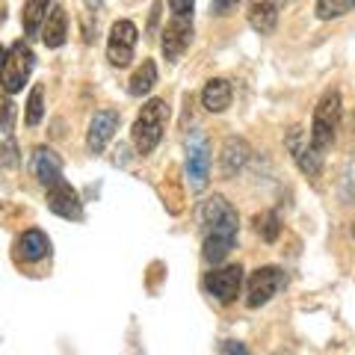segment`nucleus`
<instances>
[{"mask_svg": "<svg viewBox=\"0 0 355 355\" xmlns=\"http://www.w3.org/2000/svg\"><path fill=\"white\" fill-rule=\"evenodd\" d=\"M51 3L53 0H24V15H21V21H24L27 36H39L42 33L44 18L51 12Z\"/></svg>", "mask_w": 355, "mask_h": 355, "instance_id": "obj_19", "label": "nucleus"}, {"mask_svg": "<svg viewBox=\"0 0 355 355\" xmlns=\"http://www.w3.org/2000/svg\"><path fill=\"white\" fill-rule=\"evenodd\" d=\"M205 287L214 293L222 305L234 302L240 296V287H243V266L240 263H231V266H222V270L207 272Z\"/></svg>", "mask_w": 355, "mask_h": 355, "instance_id": "obj_9", "label": "nucleus"}, {"mask_svg": "<svg viewBox=\"0 0 355 355\" xmlns=\"http://www.w3.org/2000/svg\"><path fill=\"white\" fill-rule=\"evenodd\" d=\"M169 9H172V15H178V18H193L196 0H169Z\"/></svg>", "mask_w": 355, "mask_h": 355, "instance_id": "obj_26", "label": "nucleus"}, {"mask_svg": "<svg viewBox=\"0 0 355 355\" xmlns=\"http://www.w3.org/2000/svg\"><path fill=\"white\" fill-rule=\"evenodd\" d=\"M65 36H69V15H65L62 6H51L48 18L42 24V42L44 48H62Z\"/></svg>", "mask_w": 355, "mask_h": 355, "instance_id": "obj_18", "label": "nucleus"}, {"mask_svg": "<svg viewBox=\"0 0 355 355\" xmlns=\"http://www.w3.org/2000/svg\"><path fill=\"white\" fill-rule=\"evenodd\" d=\"M12 121H15V104L6 95H0V133H9Z\"/></svg>", "mask_w": 355, "mask_h": 355, "instance_id": "obj_25", "label": "nucleus"}, {"mask_svg": "<svg viewBox=\"0 0 355 355\" xmlns=\"http://www.w3.org/2000/svg\"><path fill=\"white\" fill-rule=\"evenodd\" d=\"M12 166H18V146L9 133H3L0 137V169H12Z\"/></svg>", "mask_w": 355, "mask_h": 355, "instance_id": "obj_24", "label": "nucleus"}, {"mask_svg": "<svg viewBox=\"0 0 355 355\" xmlns=\"http://www.w3.org/2000/svg\"><path fill=\"white\" fill-rule=\"evenodd\" d=\"M198 225H202V254L207 263H222L237 246L240 219L222 196H210L198 207Z\"/></svg>", "mask_w": 355, "mask_h": 355, "instance_id": "obj_1", "label": "nucleus"}, {"mask_svg": "<svg viewBox=\"0 0 355 355\" xmlns=\"http://www.w3.org/2000/svg\"><path fill=\"white\" fill-rule=\"evenodd\" d=\"M190 42H193V18L172 15V21L163 30V57L169 62H178L181 53L190 48Z\"/></svg>", "mask_w": 355, "mask_h": 355, "instance_id": "obj_11", "label": "nucleus"}, {"mask_svg": "<svg viewBox=\"0 0 355 355\" xmlns=\"http://www.w3.org/2000/svg\"><path fill=\"white\" fill-rule=\"evenodd\" d=\"M48 254H51V240L44 231L30 228L18 237V258L24 263H39V261L48 258Z\"/></svg>", "mask_w": 355, "mask_h": 355, "instance_id": "obj_16", "label": "nucleus"}, {"mask_svg": "<svg viewBox=\"0 0 355 355\" xmlns=\"http://www.w3.org/2000/svg\"><path fill=\"white\" fill-rule=\"evenodd\" d=\"M249 142L246 139H240V137H228L225 139V146H222V154H219V169L225 178H234L243 166L249 163Z\"/></svg>", "mask_w": 355, "mask_h": 355, "instance_id": "obj_14", "label": "nucleus"}, {"mask_svg": "<svg viewBox=\"0 0 355 355\" xmlns=\"http://www.w3.org/2000/svg\"><path fill=\"white\" fill-rule=\"evenodd\" d=\"M166 121H169V104L163 98H151V101L142 104L137 121H133V130H130L133 146H137L139 154H151L160 146Z\"/></svg>", "mask_w": 355, "mask_h": 355, "instance_id": "obj_2", "label": "nucleus"}, {"mask_svg": "<svg viewBox=\"0 0 355 355\" xmlns=\"http://www.w3.org/2000/svg\"><path fill=\"white\" fill-rule=\"evenodd\" d=\"M42 116H44V86H42V83H36V86L30 89L24 119H27V125H30V128H36L39 121H42Z\"/></svg>", "mask_w": 355, "mask_h": 355, "instance_id": "obj_22", "label": "nucleus"}, {"mask_svg": "<svg viewBox=\"0 0 355 355\" xmlns=\"http://www.w3.org/2000/svg\"><path fill=\"white\" fill-rule=\"evenodd\" d=\"M3 60H6V51H3V48H0V65H3Z\"/></svg>", "mask_w": 355, "mask_h": 355, "instance_id": "obj_30", "label": "nucleus"}, {"mask_svg": "<svg viewBox=\"0 0 355 355\" xmlns=\"http://www.w3.org/2000/svg\"><path fill=\"white\" fill-rule=\"evenodd\" d=\"M340 128V92L329 89L314 107V121H311V142L320 154H326L331 148V142L338 137Z\"/></svg>", "mask_w": 355, "mask_h": 355, "instance_id": "obj_3", "label": "nucleus"}, {"mask_svg": "<svg viewBox=\"0 0 355 355\" xmlns=\"http://www.w3.org/2000/svg\"><path fill=\"white\" fill-rule=\"evenodd\" d=\"M187 178H190L193 190H205L210 178V146L205 133H190L187 139Z\"/></svg>", "mask_w": 355, "mask_h": 355, "instance_id": "obj_8", "label": "nucleus"}, {"mask_svg": "<svg viewBox=\"0 0 355 355\" xmlns=\"http://www.w3.org/2000/svg\"><path fill=\"white\" fill-rule=\"evenodd\" d=\"M249 24L254 33L270 36L279 27V0H249Z\"/></svg>", "mask_w": 355, "mask_h": 355, "instance_id": "obj_15", "label": "nucleus"}, {"mask_svg": "<svg viewBox=\"0 0 355 355\" xmlns=\"http://www.w3.org/2000/svg\"><path fill=\"white\" fill-rule=\"evenodd\" d=\"M48 210L57 214L62 219H83V205H80V196L69 181H57L48 187Z\"/></svg>", "mask_w": 355, "mask_h": 355, "instance_id": "obj_10", "label": "nucleus"}, {"mask_svg": "<svg viewBox=\"0 0 355 355\" xmlns=\"http://www.w3.org/2000/svg\"><path fill=\"white\" fill-rule=\"evenodd\" d=\"M30 169H33V175H36V181L44 184V187L62 181V160L57 157V151H53V148H44L42 146V148L33 151Z\"/></svg>", "mask_w": 355, "mask_h": 355, "instance_id": "obj_13", "label": "nucleus"}, {"mask_svg": "<svg viewBox=\"0 0 355 355\" xmlns=\"http://www.w3.org/2000/svg\"><path fill=\"white\" fill-rule=\"evenodd\" d=\"M139 42V30L133 21H116L107 36V60L113 69H128L133 62V51Z\"/></svg>", "mask_w": 355, "mask_h": 355, "instance_id": "obj_5", "label": "nucleus"}, {"mask_svg": "<svg viewBox=\"0 0 355 355\" xmlns=\"http://www.w3.org/2000/svg\"><path fill=\"white\" fill-rule=\"evenodd\" d=\"M237 3L240 0H210V9H214V15H228Z\"/></svg>", "mask_w": 355, "mask_h": 355, "instance_id": "obj_27", "label": "nucleus"}, {"mask_svg": "<svg viewBox=\"0 0 355 355\" xmlns=\"http://www.w3.org/2000/svg\"><path fill=\"white\" fill-rule=\"evenodd\" d=\"M355 9V0H317L314 12L320 21H331V18H340Z\"/></svg>", "mask_w": 355, "mask_h": 355, "instance_id": "obj_21", "label": "nucleus"}, {"mask_svg": "<svg viewBox=\"0 0 355 355\" xmlns=\"http://www.w3.org/2000/svg\"><path fill=\"white\" fill-rule=\"evenodd\" d=\"M119 110H98L89 121V130H86V148L92 154H101L107 148V142L113 139V133L119 130Z\"/></svg>", "mask_w": 355, "mask_h": 355, "instance_id": "obj_12", "label": "nucleus"}, {"mask_svg": "<svg viewBox=\"0 0 355 355\" xmlns=\"http://www.w3.org/2000/svg\"><path fill=\"white\" fill-rule=\"evenodd\" d=\"M284 146H287V151H291L293 163L299 166V172L308 175V178L320 175V169H323V154L314 148L311 133H305L299 125H293L291 130H287V137H284Z\"/></svg>", "mask_w": 355, "mask_h": 355, "instance_id": "obj_6", "label": "nucleus"}, {"mask_svg": "<svg viewBox=\"0 0 355 355\" xmlns=\"http://www.w3.org/2000/svg\"><path fill=\"white\" fill-rule=\"evenodd\" d=\"M254 228H258V234L266 240V243H275L282 234V222H279V214H272V210H266V214L254 216Z\"/></svg>", "mask_w": 355, "mask_h": 355, "instance_id": "obj_23", "label": "nucleus"}, {"mask_svg": "<svg viewBox=\"0 0 355 355\" xmlns=\"http://www.w3.org/2000/svg\"><path fill=\"white\" fill-rule=\"evenodd\" d=\"M219 352H246V347H243V343H237V340H225L219 347Z\"/></svg>", "mask_w": 355, "mask_h": 355, "instance_id": "obj_28", "label": "nucleus"}, {"mask_svg": "<svg viewBox=\"0 0 355 355\" xmlns=\"http://www.w3.org/2000/svg\"><path fill=\"white\" fill-rule=\"evenodd\" d=\"M231 98H234V89H231L225 77H214V80H207L202 89V104L207 113H225L231 107Z\"/></svg>", "mask_w": 355, "mask_h": 355, "instance_id": "obj_17", "label": "nucleus"}, {"mask_svg": "<svg viewBox=\"0 0 355 355\" xmlns=\"http://www.w3.org/2000/svg\"><path fill=\"white\" fill-rule=\"evenodd\" d=\"M83 3H86L89 12H98V9H101V0H83Z\"/></svg>", "mask_w": 355, "mask_h": 355, "instance_id": "obj_29", "label": "nucleus"}, {"mask_svg": "<svg viewBox=\"0 0 355 355\" xmlns=\"http://www.w3.org/2000/svg\"><path fill=\"white\" fill-rule=\"evenodd\" d=\"M352 234H355V225H352Z\"/></svg>", "mask_w": 355, "mask_h": 355, "instance_id": "obj_31", "label": "nucleus"}, {"mask_svg": "<svg viewBox=\"0 0 355 355\" xmlns=\"http://www.w3.org/2000/svg\"><path fill=\"white\" fill-rule=\"evenodd\" d=\"M287 284V272L282 266H258L249 275V291H246V305L249 308H261Z\"/></svg>", "mask_w": 355, "mask_h": 355, "instance_id": "obj_7", "label": "nucleus"}, {"mask_svg": "<svg viewBox=\"0 0 355 355\" xmlns=\"http://www.w3.org/2000/svg\"><path fill=\"white\" fill-rule=\"evenodd\" d=\"M154 83H157V65H154V60H142V65L137 71H133L130 77V83H128V92L133 98H142V95H148Z\"/></svg>", "mask_w": 355, "mask_h": 355, "instance_id": "obj_20", "label": "nucleus"}, {"mask_svg": "<svg viewBox=\"0 0 355 355\" xmlns=\"http://www.w3.org/2000/svg\"><path fill=\"white\" fill-rule=\"evenodd\" d=\"M33 65H36V53H33V48L24 39L15 42L12 48L6 51L3 65H0V89H3L6 95L21 92L24 83L30 80V74H33Z\"/></svg>", "mask_w": 355, "mask_h": 355, "instance_id": "obj_4", "label": "nucleus"}]
</instances>
